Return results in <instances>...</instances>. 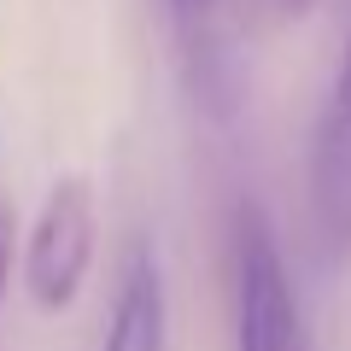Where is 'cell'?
<instances>
[{
    "label": "cell",
    "instance_id": "6da1fadb",
    "mask_svg": "<svg viewBox=\"0 0 351 351\" xmlns=\"http://www.w3.org/2000/svg\"><path fill=\"white\" fill-rule=\"evenodd\" d=\"M228 311H234V351H311L281 240L258 205H234L228 223Z\"/></svg>",
    "mask_w": 351,
    "mask_h": 351
},
{
    "label": "cell",
    "instance_id": "7a4b0ae2",
    "mask_svg": "<svg viewBox=\"0 0 351 351\" xmlns=\"http://www.w3.org/2000/svg\"><path fill=\"white\" fill-rule=\"evenodd\" d=\"M100 252V199L88 176H59L24 240V287L41 311H71Z\"/></svg>",
    "mask_w": 351,
    "mask_h": 351
},
{
    "label": "cell",
    "instance_id": "3957f363",
    "mask_svg": "<svg viewBox=\"0 0 351 351\" xmlns=\"http://www.w3.org/2000/svg\"><path fill=\"white\" fill-rule=\"evenodd\" d=\"M304 193H311V228L322 252H351V36L334 64L322 117L311 135V170H304Z\"/></svg>",
    "mask_w": 351,
    "mask_h": 351
},
{
    "label": "cell",
    "instance_id": "277c9868",
    "mask_svg": "<svg viewBox=\"0 0 351 351\" xmlns=\"http://www.w3.org/2000/svg\"><path fill=\"white\" fill-rule=\"evenodd\" d=\"M100 351H170V299H164V269L152 246H135L117 269V299Z\"/></svg>",
    "mask_w": 351,
    "mask_h": 351
},
{
    "label": "cell",
    "instance_id": "5b68a950",
    "mask_svg": "<svg viewBox=\"0 0 351 351\" xmlns=\"http://www.w3.org/2000/svg\"><path fill=\"white\" fill-rule=\"evenodd\" d=\"M223 6L228 0H164L188 88L211 117H228V106H234V76H228V53H223Z\"/></svg>",
    "mask_w": 351,
    "mask_h": 351
},
{
    "label": "cell",
    "instance_id": "8992f818",
    "mask_svg": "<svg viewBox=\"0 0 351 351\" xmlns=\"http://www.w3.org/2000/svg\"><path fill=\"white\" fill-rule=\"evenodd\" d=\"M24 252V234H18V205L12 193L0 188V311H6V293H12V263Z\"/></svg>",
    "mask_w": 351,
    "mask_h": 351
},
{
    "label": "cell",
    "instance_id": "52a82bcc",
    "mask_svg": "<svg viewBox=\"0 0 351 351\" xmlns=\"http://www.w3.org/2000/svg\"><path fill=\"white\" fill-rule=\"evenodd\" d=\"M252 12L263 18V24H293V18H304L316 6V0H246Z\"/></svg>",
    "mask_w": 351,
    "mask_h": 351
}]
</instances>
